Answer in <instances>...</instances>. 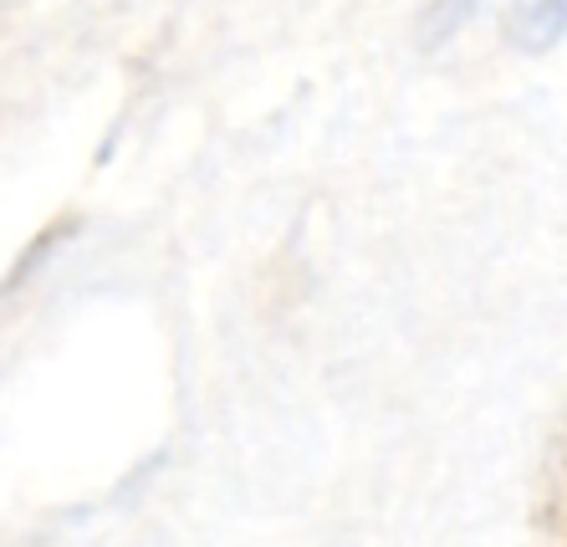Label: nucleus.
I'll use <instances>...</instances> for the list:
<instances>
[{
    "instance_id": "f257e3e1",
    "label": "nucleus",
    "mask_w": 567,
    "mask_h": 547,
    "mask_svg": "<svg viewBox=\"0 0 567 547\" xmlns=\"http://www.w3.org/2000/svg\"><path fill=\"white\" fill-rule=\"evenodd\" d=\"M481 11H496L516 52H547L567 37V0H435L430 6V41L471 27Z\"/></svg>"
}]
</instances>
